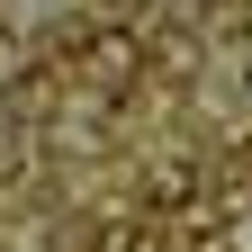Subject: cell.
<instances>
[{
    "instance_id": "6da1fadb",
    "label": "cell",
    "mask_w": 252,
    "mask_h": 252,
    "mask_svg": "<svg viewBox=\"0 0 252 252\" xmlns=\"http://www.w3.org/2000/svg\"><path fill=\"white\" fill-rule=\"evenodd\" d=\"M90 72H99V81H126V72H135V45L99 36V45H90Z\"/></svg>"
},
{
    "instance_id": "7a4b0ae2",
    "label": "cell",
    "mask_w": 252,
    "mask_h": 252,
    "mask_svg": "<svg viewBox=\"0 0 252 252\" xmlns=\"http://www.w3.org/2000/svg\"><path fill=\"white\" fill-rule=\"evenodd\" d=\"M27 72V54H18V36H0V81H18Z\"/></svg>"
}]
</instances>
